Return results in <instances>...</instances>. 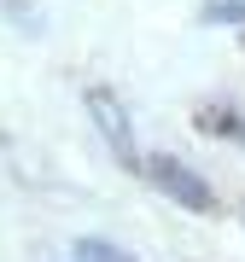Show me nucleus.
<instances>
[{
    "label": "nucleus",
    "instance_id": "f257e3e1",
    "mask_svg": "<svg viewBox=\"0 0 245 262\" xmlns=\"http://www.w3.org/2000/svg\"><path fill=\"white\" fill-rule=\"evenodd\" d=\"M146 175L158 181V192L175 198L181 210H210V204H216V198H210V181L198 175V169H187L181 158H170V151H158V158L146 163Z\"/></svg>",
    "mask_w": 245,
    "mask_h": 262
},
{
    "label": "nucleus",
    "instance_id": "f03ea898",
    "mask_svg": "<svg viewBox=\"0 0 245 262\" xmlns=\"http://www.w3.org/2000/svg\"><path fill=\"white\" fill-rule=\"evenodd\" d=\"M88 117H94V128L105 134V146H111V158H117V163L140 169V146H134V128H129L122 105L105 94V88H88Z\"/></svg>",
    "mask_w": 245,
    "mask_h": 262
},
{
    "label": "nucleus",
    "instance_id": "7ed1b4c3",
    "mask_svg": "<svg viewBox=\"0 0 245 262\" xmlns=\"http://www.w3.org/2000/svg\"><path fill=\"white\" fill-rule=\"evenodd\" d=\"M70 256H76V262H129V251L111 245V239H76Z\"/></svg>",
    "mask_w": 245,
    "mask_h": 262
},
{
    "label": "nucleus",
    "instance_id": "20e7f679",
    "mask_svg": "<svg viewBox=\"0 0 245 262\" xmlns=\"http://www.w3.org/2000/svg\"><path fill=\"white\" fill-rule=\"evenodd\" d=\"M205 24H245V0H210Z\"/></svg>",
    "mask_w": 245,
    "mask_h": 262
}]
</instances>
